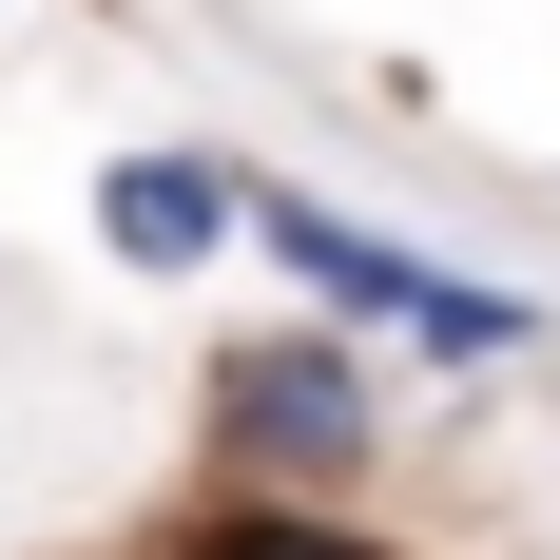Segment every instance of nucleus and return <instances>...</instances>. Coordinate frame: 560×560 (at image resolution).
Instances as JSON below:
<instances>
[{"mask_svg": "<svg viewBox=\"0 0 560 560\" xmlns=\"http://www.w3.org/2000/svg\"><path fill=\"white\" fill-rule=\"evenodd\" d=\"M194 425H213V464L252 483V503H290V483H368V464H387V387H368L329 329H232L213 387H194Z\"/></svg>", "mask_w": 560, "mask_h": 560, "instance_id": "nucleus-1", "label": "nucleus"}, {"mask_svg": "<svg viewBox=\"0 0 560 560\" xmlns=\"http://www.w3.org/2000/svg\"><path fill=\"white\" fill-rule=\"evenodd\" d=\"M232 232H252L271 271H310L348 329H406V348H445V368H503V348H541V310H522V290L445 271V252H387V232H348L329 194H232Z\"/></svg>", "mask_w": 560, "mask_h": 560, "instance_id": "nucleus-2", "label": "nucleus"}, {"mask_svg": "<svg viewBox=\"0 0 560 560\" xmlns=\"http://www.w3.org/2000/svg\"><path fill=\"white\" fill-rule=\"evenodd\" d=\"M97 232H116V271H213L232 252V174L213 155H116L97 174Z\"/></svg>", "mask_w": 560, "mask_h": 560, "instance_id": "nucleus-3", "label": "nucleus"}, {"mask_svg": "<svg viewBox=\"0 0 560 560\" xmlns=\"http://www.w3.org/2000/svg\"><path fill=\"white\" fill-rule=\"evenodd\" d=\"M174 560H406V541L310 522V503H252V483H232V503H194V522H174Z\"/></svg>", "mask_w": 560, "mask_h": 560, "instance_id": "nucleus-4", "label": "nucleus"}]
</instances>
